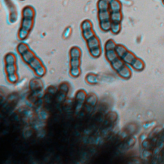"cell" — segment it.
<instances>
[{"instance_id":"1","label":"cell","mask_w":164,"mask_h":164,"mask_svg":"<svg viewBox=\"0 0 164 164\" xmlns=\"http://www.w3.org/2000/svg\"><path fill=\"white\" fill-rule=\"evenodd\" d=\"M116 45L117 44L113 39L107 40L104 46V54L106 60L117 75L122 79L128 80L132 76L131 71L117 53Z\"/></svg>"},{"instance_id":"2","label":"cell","mask_w":164,"mask_h":164,"mask_svg":"<svg viewBox=\"0 0 164 164\" xmlns=\"http://www.w3.org/2000/svg\"><path fill=\"white\" fill-rule=\"evenodd\" d=\"M18 53L22 61L30 68L38 78H42L46 75V68L41 60L29 48L24 42H21L16 47Z\"/></svg>"},{"instance_id":"3","label":"cell","mask_w":164,"mask_h":164,"mask_svg":"<svg viewBox=\"0 0 164 164\" xmlns=\"http://www.w3.org/2000/svg\"><path fill=\"white\" fill-rule=\"evenodd\" d=\"M80 27L82 37L86 42L89 54L94 58H99L103 50L100 40L93 29V23L89 19H85L82 21Z\"/></svg>"},{"instance_id":"4","label":"cell","mask_w":164,"mask_h":164,"mask_svg":"<svg viewBox=\"0 0 164 164\" xmlns=\"http://www.w3.org/2000/svg\"><path fill=\"white\" fill-rule=\"evenodd\" d=\"M35 10L30 5L24 7L21 12V21L18 33L19 40H25L30 34L35 23Z\"/></svg>"},{"instance_id":"5","label":"cell","mask_w":164,"mask_h":164,"mask_svg":"<svg viewBox=\"0 0 164 164\" xmlns=\"http://www.w3.org/2000/svg\"><path fill=\"white\" fill-rule=\"evenodd\" d=\"M115 50L118 55L123 62L136 71L140 72L144 70L145 64L141 59L137 57L135 54L128 50L124 45L118 44L115 46Z\"/></svg>"},{"instance_id":"6","label":"cell","mask_w":164,"mask_h":164,"mask_svg":"<svg viewBox=\"0 0 164 164\" xmlns=\"http://www.w3.org/2000/svg\"><path fill=\"white\" fill-rule=\"evenodd\" d=\"M109 9L110 13V31L114 35H117L121 30V23L123 16L122 5L119 0H110Z\"/></svg>"},{"instance_id":"7","label":"cell","mask_w":164,"mask_h":164,"mask_svg":"<svg viewBox=\"0 0 164 164\" xmlns=\"http://www.w3.org/2000/svg\"><path fill=\"white\" fill-rule=\"evenodd\" d=\"M109 1L110 0H99L97 3L99 25L104 32L110 31L111 28Z\"/></svg>"},{"instance_id":"8","label":"cell","mask_w":164,"mask_h":164,"mask_svg":"<svg viewBox=\"0 0 164 164\" xmlns=\"http://www.w3.org/2000/svg\"><path fill=\"white\" fill-rule=\"evenodd\" d=\"M5 72L7 82L10 84H16L19 81L18 72L17 58L14 53H7L4 57Z\"/></svg>"},{"instance_id":"9","label":"cell","mask_w":164,"mask_h":164,"mask_svg":"<svg viewBox=\"0 0 164 164\" xmlns=\"http://www.w3.org/2000/svg\"><path fill=\"white\" fill-rule=\"evenodd\" d=\"M69 74L74 78H79L82 74V52L78 46H72L69 50Z\"/></svg>"},{"instance_id":"10","label":"cell","mask_w":164,"mask_h":164,"mask_svg":"<svg viewBox=\"0 0 164 164\" xmlns=\"http://www.w3.org/2000/svg\"><path fill=\"white\" fill-rule=\"evenodd\" d=\"M5 3L9 10V20L11 23H13L17 21L18 11L16 5L12 0H4Z\"/></svg>"},{"instance_id":"11","label":"cell","mask_w":164,"mask_h":164,"mask_svg":"<svg viewBox=\"0 0 164 164\" xmlns=\"http://www.w3.org/2000/svg\"><path fill=\"white\" fill-rule=\"evenodd\" d=\"M87 94L85 93V91L83 90H80L77 92L76 94V99H77V105L76 107L77 111H78L82 108L83 103L85 99Z\"/></svg>"},{"instance_id":"12","label":"cell","mask_w":164,"mask_h":164,"mask_svg":"<svg viewBox=\"0 0 164 164\" xmlns=\"http://www.w3.org/2000/svg\"><path fill=\"white\" fill-rule=\"evenodd\" d=\"M156 158L158 160L159 163H163L164 162V147L160 151L159 153L156 155Z\"/></svg>"},{"instance_id":"13","label":"cell","mask_w":164,"mask_h":164,"mask_svg":"<svg viewBox=\"0 0 164 164\" xmlns=\"http://www.w3.org/2000/svg\"><path fill=\"white\" fill-rule=\"evenodd\" d=\"M20 1H24V0H20Z\"/></svg>"}]
</instances>
